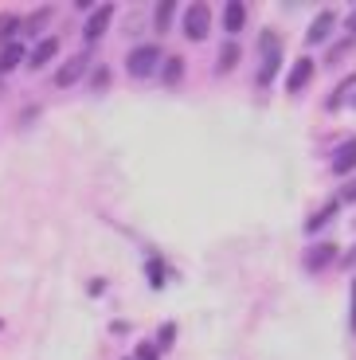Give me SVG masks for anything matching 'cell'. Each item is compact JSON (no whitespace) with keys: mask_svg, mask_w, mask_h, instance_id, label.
<instances>
[{"mask_svg":"<svg viewBox=\"0 0 356 360\" xmlns=\"http://www.w3.org/2000/svg\"><path fill=\"white\" fill-rule=\"evenodd\" d=\"M333 24H337V16H333L329 8H325L317 20H313L310 32H305V39H310V44H325V39H329V32H333Z\"/></svg>","mask_w":356,"mask_h":360,"instance_id":"7","label":"cell"},{"mask_svg":"<svg viewBox=\"0 0 356 360\" xmlns=\"http://www.w3.org/2000/svg\"><path fill=\"white\" fill-rule=\"evenodd\" d=\"M348 27H352V32H356V12H352V16H348Z\"/></svg>","mask_w":356,"mask_h":360,"instance_id":"26","label":"cell"},{"mask_svg":"<svg viewBox=\"0 0 356 360\" xmlns=\"http://www.w3.org/2000/svg\"><path fill=\"white\" fill-rule=\"evenodd\" d=\"M345 266H356V251H348V255H345Z\"/></svg>","mask_w":356,"mask_h":360,"instance_id":"24","label":"cell"},{"mask_svg":"<svg viewBox=\"0 0 356 360\" xmlns=\"http://www.w3.org/2000/svg\"><path fill=\"white\" fill-rule=\"evenodd\" d=\"M110 16H114V4H102L98 12H94V16L87 20V27H82V36L90 39V44H94V39L102 36V32H106V24H110Z\"/></svg>","mask_w":356,"mask_h":360,"instance_id":"5","label":"cell"},{"mask_svg":"<svg viewBox=\"0 0 356 360\" xmlns=\"http://www.w3.org/2000/svg\"><path fill=\"white\" fill-rule=\"evenodd\" d=\"M310 75H313V59H298L290 79H286V90H302L305 82H310Z\"/></svg>","mask_w":356,"mask_h":360,"instance_id":"11","label":"cell"},{"mask_svg":"<svg viewBox=\"0 0 356 360\" xmlns=\"http://www.w3.org/2000/svg\"><path fill=\"white\" fill-rule=\"evenodd\" d=\"M106 82H110V71H106V67H98V71L90 75V86H94V90H98V86H106Z\"/></svg>","mask_w":356,"mask_h":360,"instance_id":"20","label":"cell"},{"mask_svg":"<svg viewBox=\"0 0 356 360\" xmlns=\"http://www.w3.org/2000/svg\"><path fill=\"white\" fill-rule=\"evenodd\" d=\"M160 63V47L145 44V47H134L129 51V59H125V71L134 75V79H145V75H153Z\"/></svg>","mask_w":356,"mask_h":360,"instance_id":"2","label":"cell"},{"mask_svg":"<svg viewBox=\"0 0 356 360\" xmlns=\"http://www.w3.org/2000/svg\"><path fill=\"white\" fill-rule=\"evenodd\" d=\"M333 212H337V200H329V204L321 207L317 216H313L310 224H305V231H317V227H325V224H329V219H333Z\"/></svg>","mask_w":356,"mask_h":360,"instance_id":"14","label":"cell"},{"mask_svg":"<svg viewBox=\"0 0 356 360\" xmlns=\"http://www.w3.org/2000/svg\"><path fill=\"white\" fill-rule=\"evenodd\" d=\"M172 337H177V325H165V329L157 333V349H169V345H172Z\"/></svg>","mask_w":356,"mask_h":360,"instance_id":"18","label":"cell"},{"mask_svg":"<svg viewBox=\"0 0 356 360\" xmlns=\"http://www.w3.org/2000/svg\"><path fill=\"white\" fill-rule=\"evenodd\" d=\"M333 259H337V247H333V243H317L310 255H305V270H321V266H329Z\"/></svg>","mask_w":356,"mask_h":360,"instance_id":"8","label":"cell"},{"mask_svg":"<svg viewBox=\"0 0 356 360\" xmlns=\"http://www.w3.org/2000/svg\"><path fill=\"white\" fill-rule=\"evenodd\" d=\"M345 200H356V184H352V188H345Z\"/></svg>","mask_w":356,"mask_h":360,"instance_id":"25","label":"cell"},{"mask_svg":"<svg viewBox=\"0 0 356 360\" xmlns=\"http://www.w3.org/2000/svg\"><path fill=\"white\" fill-rule=\"evenodd\" d=\"M20 59H24V44H8L4 51H0V71H12V67H20Z\"/></svg>","mask_w":356,"mask_h":360,"instance_id":"12","label":"cell"},{"mask_svg":"<svg viewBox=\"0 0 356 360\" xmlns=\"http://www.w3.org/2000/svg\"><path fill=\"white\" fill-rule=\"evenodd\" d=\"M348 169H356V137L348 145H341L337 157H333V172H337V176H345Z\"/></svg>","mask_w":356,"mask_h":360,"instance_id":"9","label":"cell"},{"mask_svg":"<svg viewBox=\"0 0 356 360\" xmlns=\"http://www.w3.org/2000/svg\"><path fill=\"white\" fill-rule=\"evenodd\" d=\"M180 75H184V63H180L177 55H169V59H165V75H160V82H165V86H177Z\"/></svg>","mask_w":356,"mask_h":360,"instance_id":"13","label":"cell"},{"mask_svg":"<svg viewBox=\"0 0 356 360\" xmlns=\"http://www.w3.org/2000/svg\"><path fill=\"white\" fill-rule=\"evenodd\" d=\"M258 44H262V71H258V82H262V86H270L278 63H282V44H278L274 32H262V36H258Z\"/></svg>","mask_w":356,"mask_h":360,"instance_id":"1","label":"cell"},{"mask_svg":"<svg viewBox=\"0 0 356 360\" xmlns=\"http://www.w3.org/2000/svg\"><path fill=\"white\" fill-rule=\"evenodd\" d=\"M55 55H59V39H39V47L32 51V59H27V67H32V71H44V67L51 63Z\"/></svg>","mask_w":356,"mask_h":360,"instance_id":"6","label":"cell"},{"mask_svg":"<svg viewBox=\"0 0 356 360\" xmlns=\"http://www.w3.org/2000/svg\"><path fill=\"white\" fill-rule=\"evenodd\" d=\"M348 47H352V36H348V39H341V44L333 47V51H329V63H333V59H341V55H345Z\"/></svg>","mask_w":356,"mask_h":360,"instance_id":"21","label":"cell"},{"mask_svg":"<svg viewBox=\"0 0 356 360\" xmlns=\"http://www.w3.org/2000/svg\"><path fill=\"white\" fill-rule=\"evenodd\" d=\"M149 282H153V290H160V286H165V266H160L157 259L149 262Z\"/></svg>","mask_w":356,"mask_h":360,"instance_id":"17","label":"cell"},{"mask_svg":"<svg viewBox=\"0 0 356 360\" xmlns=\"http://www.w3.org/2000/svg\"><path fill=\"white\" fill-rule=\"evenodd\" d=\"M348 329L356 333V282H352V309H348Z\"/></svg>","mask_w":356,"mask_h":360,"instance_id":"22","label":"cell"},{"mask_svg":"<svg viewBox=\"0 0 356 360\" xmlns=\"http://www.w3.org/2000/svg\"><path fill=\"white\" fill-rule=\"evenodd\" d=\"M87 63H90V55H75L71 63H63V67H59L55 82H59V86H71V82H79L82 71H87Z\"/></svg>","mask_w":356,"mask_h":360,"instance_id":"4","label":"cell"},{"mask_svg":"<svg viewBox=\"0 0 356 360\" xmlns=\"http://www.w3.org/2000/svg\"><path fill=\"white\" fill-rule=\"evenodd\" d=\"M16 20H12V16H0V39H4V36H16Z\"/></svg>","mask_w":356,"mask_h":360,"instance_id":"19","label":"cell"},{"mask_svg":"<svg viewBox=\"0 0 356 360\" xmlns=\"http://www.w3.org/2000/svg\"><path fill=\"white\" fill-rule=\"evenodd\" d=\"M172 12H177V4H157V27H160V32H165V27H169Z\"/></svg>","mask_w":356,"mask_h":360,"instance_id":"16","label":"cell"},{"mask_svg":"<svg viewBox=\"0 0 356 360\" xmlns=\"http://www.w3.org/2000/svg\"><path fill=\"white\" fill-rule=\"evenodd\" d=\"M208 27H212V8H208V4H192V8L184 12V36L200 44V39L208 36Z\"/></svg>","mask_w":356,"mask_h":360,"instance_id":"3","label":"cell"},{"mask_svg":"<svg viewBox=\"0 0 356 360\" xmlns=\"http://www.w3.org/2000/svg\"><path fill=\"white\" fill-rule=\"evenodd\" d=\"M137 356H141V360H157V356H153V349H137Z\"/></svg>","mask_w":356,"mask_h":360,"instance_id":"23","label":"cell"},{"mask_svg":"<svg viewBox=\"0 0 356 360\" xmlns=\"http://www.w3.org/2000/svg\"><path fill=\"white\" fill-rule=\"evenodd\" d=\"M243 24H247V8L235 0V4H227V8H223V27L235 36V32H243Z\"/></svg>","mask_w":356,"mask_h":360,"instance_id":"10","label":"cell"},{"mask_svg":"<svg viewBox=\"0 0 356 360\" xmlns=\"http://www.w3.org/2000/svg\"><path fill=\"white\" fill-rule=\"evenodd\" d=\"M235 63H239V47L227 44V47L220 51V71H235Z\"/></svg>","mask_w":356,"mask_h":360,"instance_id":"15","label":"cell"}]
</instances>
